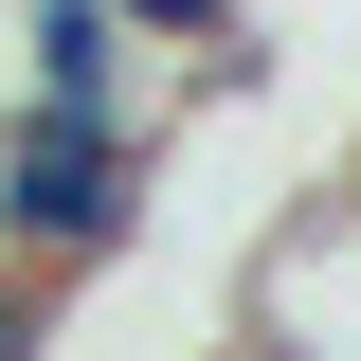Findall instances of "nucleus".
<instances>
[{"label":"nucleus","mask_w":361,"mask_h":361,"mask_svg":"<svg viewBox=\"0 0 361 361\" xmlns=\"http://www.w3.org/2000/svg\"><path fill=\"white\" fill-rule=\"evenodd\" d=\"M0 253L90 289L109 253H145V109H54L0 90Z\"/></svg>","instance_id":"obj_1"},{"label":"nucleus","mask_w":361,"mask_h":361,"mask_svg":"<svg viewBox=\"0 0 361 361\" xmlns=\"http://www.w3.org/2000/svg\"><path fill=\"white\" fill-rule=\"evenodd\" d=\"M54 307H73V289H54V271H18V253H0V361H18V343H54Z\"/></svg>","instance_id":"obj_2"},{"label":"nucleus","mask_w":361,"mask_h":361,"mask_svg":"<svg viewBox=\"0 0 361 361\" xmlns=\"http://www.w3.org/2000/svg\"><path fill=\"white\" fill-rule=\"evenodd\" d=\"M325 217H343V235H361V180H325Z\"/></svg>","instance_id":"obj_3"}]
</instances>
